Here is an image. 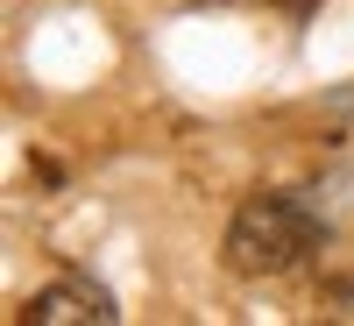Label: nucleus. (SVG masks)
Here are the masks:
<instances>
[{"label": "nucleus", "mask_w": 354, "mask_h": 326, "mask_svg": "<svg viewBox=\"0 0 354 326\" xmlns=\"http://www.w3.org/2000/svg\"><path fill=\"white\" fill-rule=\"evenodd\" d=\"M21 319H36V326H64V319H100V326H113V319H121V305H113V291L85 284V277H57V284H43L36 298H28V312H21Z\"/></svg>", "instance_id": "nucleus-2"}, {"label": "nucleus", "mask_w": 354, "mask_h": 326, "mask_svg": "<svg viewBox=\"0 0 354 326\" xmlns=\"http://www.w3.org/2000/svg\"><path fill=\"white\" fill-rule=\"evenodd\" d=\"M326 242V220L305 192H255L227 227V270L234 277H277L290 262H305Z\"/></svg>", "instance_id": "nucleus-1"}]
</instances>
